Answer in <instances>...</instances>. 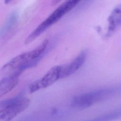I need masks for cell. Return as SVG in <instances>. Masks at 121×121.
Instances as JSON below:
<instances>
[{
	"mask_svg": "<svg viewBox=\"0 0 121 121\" xmlns=\"http://www.w3.org/2000/svg\"><path fill=\"white\" fill-rule=\"evenodd\" d=\"M47 39L35 49L22 53L12 58L0 69V75L4 76L14 73L21 74L26 69L36 64L43 56L48 44Z\"/></svg>",
	"mask_w": 121,
	"mask_h": 121,
	"instance_id": "obj_1",
	"label": "cell"
},
{
	"mask_svg": "<svg viewBox=\"0 0 121 121\" xmlns=\"http://www.w3.org/2000/svg\"><path fill=\"white\" fill-rule=\"evenodd\" d=\"M80 2L79 0H67L59 6L44 20L26 38L25 43L27 44L32 42L48 28L59 21Z\"/></svg>",
	"mask_w": 121,
	"mask_h": 121,
	"instance_id": "obj_2",
	"label": "cell"
},
{
	"mask_svg": "<svg viewBox=\"0 0 121 121\" xmlns=\"http://www.w3.org/2000/svg\"><path fill=\"white\" fill-rule=\"evenodd\" d=\"M117 91V88L106 87L97 89L75 96L71 104L73 107L85 109L104 101L112 96Z\"/></svg>",
	"mask_w": 121,
	"mask_h": 121,
	"instance_id": "obj_3",
	"label": "cell"
},
{
	"mask_svg": "<svg viewBox=\"0 0 121 121\" xmlns=\"http://www.w3.org/2000/svg\"><path fill=\"white\" fill-rule=\"evenodd\" d=\"M30 100L21 95L3 100L0 104V121H10L25 111L29 105Z\"/></svg>",
	"mask_w": 121,
	"mask_h": 121,
	"instance_id": "obj_4",
	"label": "cell"
},
{
	"mask_svg": "<svg viewBox=\"0 0 121 121\" xmlns=\"http://www.w3.org/2000/svg\"><path fill=\"white\" fill-rule=\"evenodd\" d=\"M59 79H61L60 65L52 67L42 78L32 83L29 86V91L32 93L46 88Z\"/></svg>",
	"mask_w": 121,
	"mask_h": 121,
	"instance_id": "obj_5",
	"label": "cell"
},
{
	"mask_svg": "<svg viewBox=\"0 0 121 121\" xmlns=\"http://www.w3.org/2000/svg\"><path fill=\"white\" fill-rule=\"evenodd\" d=\"M86 55V52L84 51L70 62L60 65L61 78L68 77L78 70L85 63Z\"/></svg>",
	"mask_w": 121,
	"mask_h": 121,
	"instance_id": "obj_6",
	"label": "cell"
},
{
	"mask_svg": "<svg viewBox=\"0 0 121 121\" xmlns=\"http://www.w3.org/2000/svg\"><path fill=\"white\" fill-rule=\"evenodd\" d=\"M20 74L14 73L4 76L0 81V97L12 91L18 84Z\"/></svg>",
	"mask_w": 121,
	"mask_h": 121,
	"instance_id": "obj_7",
	"label": "cell"
},
{
	"mask_svg": "<svg viewBox=\"0 0 121 121\" xmlns=\"http://www.w3.org/2000/svg\"><path fill=\"white\" fill-rule=\"evenodd\" d=\"M121 118V109L99 115L85 121H113Z\"/></svg>",
	"mask_w": 121,
	"mask_h": 121,
	"instance_id": "obj_8",
	"label": "cell"
},
{
	"mask_svg": "<svg viewBox=\"0 0 121 121\" xmlns=\"http://www.w3.org/2000/svg\"><path fill=\"white\" fill-rule=\"evenodd\" d=\"M16 19L17 14L16 13L12 14L9 17L7 23H6L5 26L4 27L3 30L2 31L1 35H2V34H4L7 32V31L11 28V27L13 26L14 24L15 23Z\"/></svg>",
	"mask_w": 121,
	"mask_h": 121,
	"instance_id": "obj_9",
	"label": "cell"
}]
</instances>
